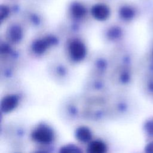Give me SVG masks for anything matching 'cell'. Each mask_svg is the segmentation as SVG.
I'll return each mask as SVG.
<instances>
[{
	"mask_svg": "<svg viewBox=\"0 0 153 153\" xmlns=\"http://www.w3.org/2000/svg\"><path fill=\"white\" fill-rule=\"evenodd\" d=\"M107 147L102 140H95L90 142L87 149V153H106Z\"/></svg>",
	"mask_w": 153,
	"mask_h": 153,
	"instance_id": "13",
	"label": "cell"
},
{
	"mask_svg": "<svg viewBox=\"0 0 153 153\" xmlns=\"http://www.w3.org/2000/svg\"><path fill=\"white\" fill-rule=\"evenodd\" d=\"M60 42V36L53 32H47L34 36L27 47L28 54L33 59H41L56 48Z\"/></svg>",
	"mask_w": 153,
	"mask_h": 153,
	"instance_id": "2",
	"label": "cell"
},
{
	"mask_svg": "<svg viewBox=\"0 0 153 153\" xmlns=\"http://www.w3.org/2000/svg\"><path fill=\"white\" fill-rule=\"evenodd\" d=\"M26 26L22 21H11L7 25L4 41L16 47L21 44L26 36Z\"/></svg>",
	"mask_w": 153,
	"mask_h": 153,
	"instance_id": "7",
	"label": "cell"
},
{
	"mask_svg": "<svg viewBox=\"0 0 153 153\" xmlns=\"http://www.w3.org/2000/svg\"><path fill=\"white\" fill-rule=\"evenodd\" d=\"M141 1L143 2H150L153 0H141Z\"/></svg>",
	"mask_w": 153,
	"mask_h": 153,
	"instance_id": "21",
	"label": "cell"
},
{
	"mask_svg": "<svg viewBox=\"0 0 153 153\" xmlns=\"http://www.w3.org/2000/svg\"><path fill=\"white\" fill-rule=\"evenodd\" d=\"M13 6L7 4H3L1 5L0 7V20L2 23L4 22H6L10 17H11L13 13L16 12L13 8Z\"/></svg>",
	"mask_w": 153,
	"mask_h": 153,
	"instance_id": "15",
	"label": "cell"
},
{
	"mask_svg": "<svg viewBox=\"0 0 153 153\" xmlns=\"http://www.w3.org/2000/svg\"><path fill=\"white\" fill-rule=\"evenodd\" d=\"M34 153H48L47 152L45 151H42V150H39V151H35Z\"/></svg>",
	"mask_w": 153,
	"mask_h": 153,
	"instance_id": "20",
	"label": "cell"
},
{
	"mask_svg": "<svg viewBox=\"0 0 153 153\" xmlns=\"http://www.w3.org/2000/svg\"><path fill=\"white\" fill-rule=\"evenodd\" d=\"M90 7L82 0H71L66 7V17L69 23L79 27L84 23L89 17Z\"/></svg>",
	"mask_w": 153,
	"mask_h": 153,
	"instance_id": "5",
	"label": "cell"
},
{
	"mask_svg": "<svg viewBox=\"0 0 153 153\" xmlns=\"http://www.w3.org/2000/svg\"><path fill=\"white\" fill-rule=\"evenodd\" d=\"M63 48L65 59L71 65L82 63L88 56V50L86 42L77 32L66 35Z\"/></svg>",
	"mask_w": 153,
	"mask_h": 153,
	"instance_id": "3",
	"label": "cell"
},
{
	"mask_svg": "<svg viewBox=\"0 0 153 153\" xmlns=\"http://www.w3.org/2000/svg\"><path fill=\"white\" fill-rule=\"evenodd\" d=\"M75 136L79 142L86 143L91 140L92 138V134L88 127L81 126L76 130Z\"/></svg>",
	"mask_w": 153,
	"mask_h": 153,
	"instance_id": "14",
	"label": "cell"
},
{
	"mask_svg": "<svg viewBox=\"0 0 153 153\" xmlns=\"http://www.w3.org/2000/svg\"><path fill=\"white\" fill-rule=\"evenodd\" d=\"M145 129L149 136H153V118L146 122L145 124Z\"/></svg>",
	"mask_w": 153,
	"mask_h": 153,
	"instance_id": "17",
	"label": "cell"
},
{
	"mask_svg": "<svg viewBox=\"0 0 153 153\" xmlns=\"http://www.w3.org/2000/svg\"><path fill=\"white\" fill-rule=\"evenodd\" d=\"M20 97L17 94H9L5 96L1 101V109L4 113L13 111L19 103Z\"/></svg>",
	"mask_w": 153,
	"mask_h": 153,
	"instance_id": "12",
	"label": "cell"
},
{
	"mask_svg": "<svg viewBox=\"0 0 153 153\" xmlns=\"http://www.w3.org/2000/svg\"><path fill=\"white\" fill-rule=\"evenodd\" d=\"M108 78L114 84L126 87L137 76L138 62L133 48L126 43L114 47L109 56Z\"/></svg>",
	"mask_w": 153,
	"mask_h": 153,
	"instance_id": "1",
	"label": "cell"
},
{
	"mask_svg": "<svg viewBox=\"0 0 153 153\" xmlns=\"http://www.w3.org/2000/svg\"><path fill=\"white\" fill-rule=\"evenodd\" d=\"M143 13L142 7L131 0H123L118 3L115 8L117 22L127 26L138 21Z\"/></svg>",
	"mask_w": 153,
	"mask_h": 153,
	"instance_id": "4",
	"label": "cell"
},
{
	"mask_svg": "<svg viewBox=\"0 0 153 153\" xmlns=\"http://www.w3.org/2000/svg\"><path fill=\"white\" fill-rule=\"evenodd\" d=\"M21 21L26 27L33 29L41 28L44 25V19L42 14L33 8H27L22 12Z\"/></svg>",
	"mask_w": 153,
	"mask_h": 153,
	"instance_id": "10",
	"label": "cell"
},
{
	"mask_svg": "<svg viewBox=\"0 0 153 153\" xmlns=\"http://www.w3.org/2000/svg\"><path fill=\"white\" fill-rule=\"evenodd\" d=\"M59 153H83L82 150L74 144H68L62 146Z\"/></svg>",
	"mask_w": 153,
	"mask_h": 153,
	"instance_id": "16",
	"label": "cell"
},
{
	"mask_svg": "<svg viewBox=\"0 0 153 153\" xmlns=\"http://www.w3.org/2000/svg\"><path fill=\"white\" fill-rule=\"evenodd\" d=\"M54 133L53 129L46 124L37 126L31 133L32 140L38 143L48 144L54 139Z\"/></svg>",
	"mask_w": 153,
	"mask_h": 153,
	"instance_id": "9",
	"label": "cell"
},
{
	"mask_svg": "<svg viewBox=\"0 0 153 153\" xmlns=\"http://www.w3.org/2000/svg\"><path fill=\"white\" fill-rule=\"evenodd\" d=\"M145 153H153V141L146 145L145 148Z\"/></svg>",
	"mask_w": 153,
	"mask_h": 153,
	"instance_id": "19",
	"label": "cell"
},
{
	"mask_svg": "<svg viewBox=\"0 0 153 153\" xmlns=\"http://www.w3.org/2000/svg\"><path fill=\"white\" fill-rule=\"evenodd\" d=\"M111 8L106 3L99 2L90 5V18H92L97 22H106L111 17Z\"/></svg>",
	"mask_w": 153,
	"mask_h": 153,
	"instance_id": "11",
	"label": "cell"
},
{
	"mask_svg": "<svg viewBox=\"0 0 153 153\" xmlns=\"http://www.w3.org/2000/svg\"><path fill=\"white\" fill-rule=\"evenodd\" d=\"M47 74L51 78L57 81H63L70 76V71L68 66L60 60H53L47 65Z\"/></svg>",
	"mask_w": 153,
	"mask_h": 153,
	"instance_id": "8",
	"label": "cell"
},
{
	"mask_svg": "<svg viewBox=\"0 0 153 153\" xmlns=\"http://www.w3.org/2000/svg\"><path fill=\"white\" fill-rule=\"evenodd\" d=\"M126 27L118 22L108 24L102 30V39L106 44L114 47L125 44L127 36Z\"/></svg>",
	"mask_w": 153,
	"mask_h": 153,
	"instance_id": "6",
	"label": "cell"
},
{
	"mask_svg": "<svg viewBox=\"0 0 153 153\" xmlns=\"http://www.w3.org/2000/svg\"><path fill=\"white\" fill-rule=\"evenodd\" d=\"M147 27L148 32L150 33L151 36H153V10L151 11L148 21H147Z\"/></svg>",
	"mask_w": 153,
	"mask_h": 153,
	"instance_id": "18",
	"label": "cell"
}]
</instances>
